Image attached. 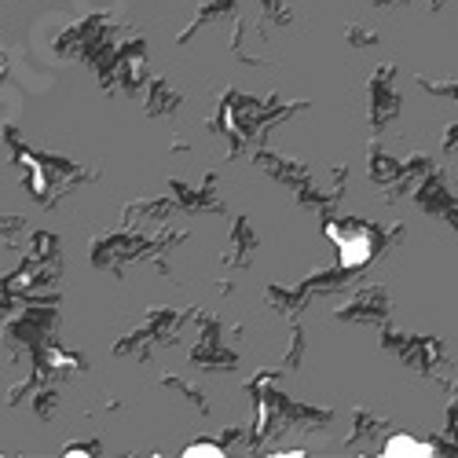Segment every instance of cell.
<instances>
[{
    "label": "cell",
    "mask_w": 458,
    "mask_h": 458,
    "mask_svg": "<svg viewBox=\"0 0 458 458\" xmlns=\"http://www.w3.org/2000/svg\"><path fill=\"white\" fill-rule=\"evenodd\" d=\"M330 238L337 242V257L345 268H363L374 257V238L363 227H330Z\"/></svg>",
    "instance_id": "6da1fadb"
},
{
    "label": "cell",
    "mask_w": 458,
    "mask_h": 458,
    "mask_svg": "<svg viewBox=\"0 0 458 458\" xmlns=\"http://www.w3.org/2000/svg\"><path fill=\"white\" fill-rule=\"evenodd\" d=\"M385 454H389V458H396V454H418V458H429L433 447H429V444H422V440H415V436H392L389 444H385Z\"/></svg>",
    "instance_id": "7a4b0ae2"
},
{
    "label": "cell",
    "mask_w": 458,
    "mask_h": 458,
    "mask_svg": "<svg viewBox=\"0 0 458 458\" xmlns=\"http://www.w3.org/2000/svg\"><path fill=\"white\" fill-rule=\"evenodd\" d=\"M184 454H187V458H198V454H209V458H224V451H220L217 444H191Z\"/></svg>",
    "instance_id": "3957f363"
}]
</instances>
